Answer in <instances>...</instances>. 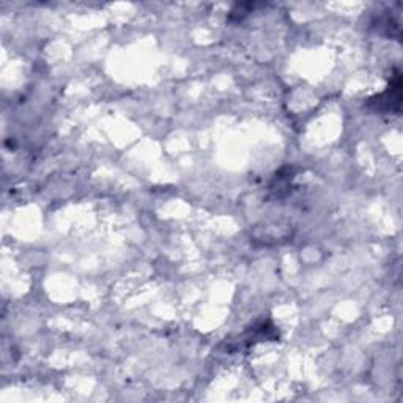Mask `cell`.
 <instances>
[{"instance_id": "6da1fadb", "label": "cell", "mask_w": 403, "mask_h": 403, "mask_svg": "<svg viewBox=\"0 0 403 403\" xmlns=\"http://www.w3.org/2000/svg\"><path fill=\"white\" fill-rule=\"evenodd\" d=\"M392 102H395V106L400 107V76L395 74L394 82H391V85L386 88V92L377 95V97L368 100L367 104L373 107L375 111H394Z\"/></svg>"}]
</instances>
